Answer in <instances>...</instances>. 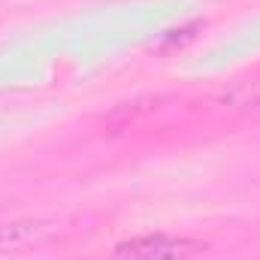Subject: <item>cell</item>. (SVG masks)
Here are the masks:
<instances>
[{
  "mask_svg": "<svg viewBox=\"0 0 260 260\" xmlns=\"http://www.w3.org/2000/svg\"><path fill=\"white\" fill-rule=\"evenodd\" d=\"M197 242L191 239H176V236H142V239H130L124 245L115 248L112 260H185L194 254Z\"/></svg>",
  "mask_w": 260,
  "mask_h": 260,
  "instance_id": "obj_1",
  "label": "cell"
},
{
  "mask_svg": "<svg viewBox=\"0 0 260 260\" xmlns=\"http://www.w3.org/2000/svg\"><path fill=\"white\" fill-rule=\"evenodd\" d=\"M46 233L43 221H12V224H0V254L6 251H21L24 245L37 242Z\"/></svg>",
  "mask_w": 260,
  "mask_h": 260,
  "instance_id": "obj_2",
  "label": "cell"
}]
</instances>
